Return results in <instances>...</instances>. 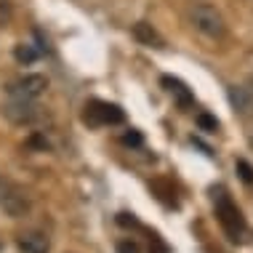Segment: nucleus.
<instances>
[{
    "label": "nucleus",
    "instance_id": "nucleus-8",
    "mask_svg": "<svg viewBox=\"0 0 253 253\" xmlns=\"http://www.w3.org/2000/svg\"><path fill=\"white\" fill-rule=\"evenodd\" d=\"M16 245H19V251H24V253H48L51 251V240L43 232H35V229L22 232V235L16 237Z\"/></svg>",
    "mask_w": 253,
    "mask_h": 253
},
{
    "label": "nucleus",
    "instance_id": "nucleus-17",
    "mask_svg": "<svg viewBox=\"0 0 253 253\" xmlns=\"http://www.w3.org/2000/svg\"><path fill=\"white\" fill-rule=\"evenodd\" d=\"M115 221H118L120 227H139V218H136L133 213H118Z\"/></svg>",
    "mask_w": 253,
    "mask_h": 253
},
{
    "label": "nucleus",
    "instance_id": "nucleus-7",
    "mask_svg": "<svg viewBox=\"0 0 253 253\" xmlns=\"http://www.w3.org/2000/svg\"><path fill=\"white\" fill-rule=\"evenodd\" d=\"M160 85L166 88V93L173 96V101L179 104V109H192L195 104V93L189 91V85L184 83L181 78H173V75H163L160 78Z\"/></svg>",
    "mask_w": 253,
    "mask_h": 253
},
{
    "label": "nucleus",
    "instance_id": "nucleus-2",
    "mask_svg": "<svg viewBox=\"0 0 253 253\" xmlns=\"http://www.w3.org/2000/svg\"><path fill=\"white\" fill-rule=\"evenodd\" d=\"M80 118H83L88 128H104V126H120V123H126V112H123V107L112 104V101L91 99V101H85Z\"/></svg>",
    "mask_w": 253,
    "mask_h": 253
},
{
    "label": "nucleus",
    "instance_id": "nucleus-4",
    "mask_svg": "<svg viewBox=\"0 0 253 253\" xmlns=\"http://www.w3.org/2000/svg\"><path fill=\"white\" fill-rule=\"evenodd\" d=\"M0 208L11 218H22L30 211V200H27L24 189H19L13 181L0 179Z\"/></svg>",
    "mask_w": 253,
    "mask_h": 253
},
{
    "label": "nucleus",
    "instance_id": "nucleus-11",
    "mask_svg": "<svg viewBox=\"0 0 253 253\" xmlns=\"http://www.w3.org/2000/svg\"><path fill=\"white\" fill-rule=\"evenodd\" d=\"M13 56H16L19 64H35V61L43 56V53H40L35 45H30V43H19L16 51H13Z\"/></svg>",
    "mask_w": 253,
    "mask_h": 253
},
{
    "label": "nucleus",
    "instance_id": "nucleus-10",
    "mask_svg": "<svg viewBox=\"0 0 253 253\" xmlns=\"http://www.w3.org/2000/svg\"><path fill=\"white\" fill-rule=\"evenodd\" d=\"M133 38L139 40L141 45H155V48H163V38L157 35V30L149 22H136L133 24Z\"/></svg>",
    "mask_w": 253,
    "mask_h": 253
},
{
    "label": "nucleus",
    "instance_id": "nucleus-6",
    "mask_svg": "<svg viewBox=\"0 0 253 253\" xmlns=\"http://www.w3.org/2000/svg\"><path fill=\"white\" fill-rule=\"evenodd\" d=\"M3 115L8 118L13 126H32L43 118V107H38L35 101H24V99H11L3 107Z\"/></svg>",
    "mask_w": 253,
    "mask_h": 253
},
{
    "label": "nucleus",
    "instance_id": "nucleus-13",
    "mask_svg": "<svg viewBox=\"0 0 253 253\" xmlns=\"http://www.w3.org/2000/svg\"><path fill=\"white\" fill-rule=\"evenodd\" d=\"M235 170H237V176H240V181L245 184V187H253V166L248 160H237Z\"/></svg>",
    "mask_w": 253,
    "mask_h": 253
},
{
    "label": "nucleus",
    "instance_id": "nucleus-9",
    "mask_svg": "<svg viewBox=\"0 0 253 253\" xmlns=\"http://www.w3.org/2000/svg\"><path fill=\"white\" fill-rule=\"evenodd\" d=\"M227 99H229L232 109H235V112H240V115H248L251 109H253V93L248 91V88L229 85L227 88Z\"/></svg>",
    "mask_w": 253,
    "mask_h": 253
},
{
    "label": "nucleus",
    "instance_id": "nucleus-12",
    "mask_svg": "<svg viewBox=\"0 0 253 253\" xmlns=\"http://www.w3.org/2000/svg\"><path fill=\"white\" fill-rule=\"evenodd\" d=\"M197 128L205 133H216L218 128H221V123H218L216 115H211V112H200L197 115Z\"/></svg>",
    "mask_w": 253,
    "mask_h": 253
},
{
    "label": "nucleus",
    "instance_id": "nucleus-3",
    "mask_svg": "<svg viewBox=\"0 0 253 253\" xmlns=\"http://www.w3.org/2000/svg\"><path fill=\"white\" fill-rule=\"evenodd\" d=\"M189 19H192L195 30L203 32L205 38L211 40H221L224 32H227V24H224V16L218 13L211 3H197L189 8Z\"/></svg>",
    "mask_w": 253,
    "mask_h": 253
},
{
    "label": "nucleus",
    "instance_id": "nucleus-5",
    "mask_svg": "<svg viewBox=\"0 0 253 253\" xmlns=\"http://www.w3.org/2000/svg\"><path fill=\"white\" fill-rule=\"evenodd\" d=\"M45 88H48V78H43V75H24V78L8 83L5 93H8L11 99L35 101L38 96H43V93H45Z\"/></svg>",
    "mask_w": 253,
    "mask_h": 253
},
{
    "label": "nucleus",
    "instance_id": "nucleus-15",
    "mask_svg": "<svg viewBox=\"0 0 253 253\" xmlns=\"http://www.w3.org/2000/svg\"><path fill=\"white\" fill-rule=\"evenodd\" d=\"M27 144H30V147H35V149H40V152H45V149L51 147V144H48V139H45V133H40V131H35V133H32Z\"/></svg>",
    "mask_w": 253,
    "mask_h": 253
},
{
    "label": "nucleus",
    "instance_id": "nucleus-14",
    "mask_svg": "<svg viewBox=\"0 0 253 253\" xmlns=\"http://www.w3.org/2000/svg\"><path fill=\"white\" fill-rule=\"evenodd\" d=\"M120 144L123 147H131V149H139L141 144H144V136H141V131H133V128H131V131H126L120 136Z\"/></svg>",
    "mask_w": 253,
    "mask_h": 253
},
{
    "label": "nucleus",
    "instance_id": "nucleus-1",
    "mask_svg": "<svg viewBox=\"0 0 253 253\" xmlns=\"http://www.w3.org/2000/svg\"><path fill=\"white\" fill-rule=\"evenodd\" d=\"M211 192H213V211H216L218 227L224 229V235H227L232 243H240L245 237V232H248L243 211L235 205V200L229 197V192L224 187H213Z\"/></svg>",
    "mask_w": 253,
    "mask_h": 253
},
{
    "label": "nucleus",
    "instance_id": "nucleus-16",
    "mask_svg": "<svg viewBox=\"0 0 253 253\" xmlns=\"http://www.w3.org/2000/svg\"><path fill=\"white\" fill-rule=\"evenodd\" d=\"M118 253H141V248H139V243H136V240L126 237V240L118 243Z\"/></svg>",
    "mask_w": 253,
    "mask_h": 253
}]
</instances>
